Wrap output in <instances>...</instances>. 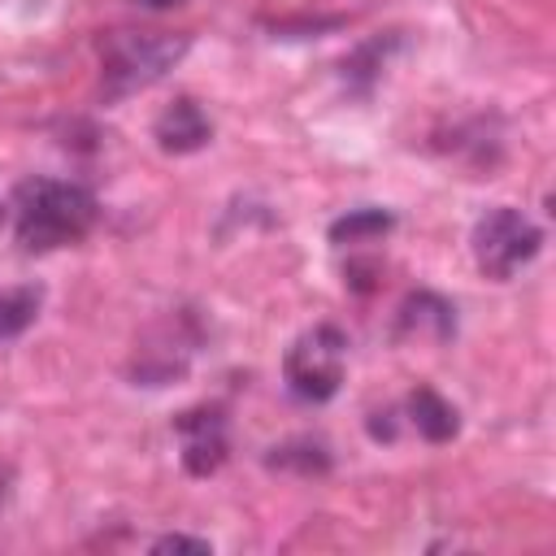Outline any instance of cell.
Returning a JSON list of instances; mask_svg holds the SVG:
<instances>
[{
	"label": "cell",
	"mask_w": 556,
	"mask_h": 556,
	"mask_svg": "<svg viewBox=\"0 0 556 556\" xmlns=\"http://www.w3.org/2000/svg\"><path fill=\"white\" fill-rule=\"evenodd\" d=\"M96 213H100L96 195L61 178H26L13 195L17 243L26 252H52V248L78 243L96 226Z\"/></svg>",
	"instance_id": "1"
},
{
	"label": "cell",
	"mask_w": 556,
	"mask_h": 556,
	"mask_svg": "<svg viewBox=\"0 0 556 556\" xmlns=\"http://www.w3.org/2000/svg\"><path fill=\"white\" fill-rule=\"evenodd\" d=\"M191 48V35L182 30H104L96 52H100V83L109 100L135 96L152 83H161Z\"/></svg>",
	"instance_id": "2"
},
{
	"label": "cell",
	"mask_w": 556,
	"mask_h": 556,
	"mask_svg": "<svg viewBox=\"0 0 556 556\" xmlns=\"http://www.w3.org/2000/svg\"><path fill=\"white\" fill-rule=\"evenodd\" d=\"M343 369H348V334L339 326L304 330L282 356L287 391L304 404H326L343 387Z\"/></svg>",
	"instance_id": "3"
},
{
	"label": "cell",
	"mask_w": 556,
	"mask_h": 556,
	"mask_svg": "<svg viewBox=\"0 0 556 556\" xmlns=\"http://www.w3.org/2000/svg\"><path fill=\"white\" fill-rule=\"evenodd\" d=\"M469 243H473L478 269H482L491 282H508L521 265H530V261L539 256L543 230H539L521 208L500 204V208H491V213L478 217Z\"/></svg>",
	"instance_id": "4"
},
{
	"label": "cell",
	"mask_w": 556,
	"mask_h": 556,
	"mask_svg": "<svg viewBox=\"0 0 556 556\" xmlns=\"http://www.w3.org/2000/svg\"><path fill=\"white\" fill-rule=\"evenodd\" d=\"M174 434L182 443V469L191 478H208L226 465V452H230V426H226V413L217 404H200V408H187L174 417Z\"/></svg>",
	"instance_id": "5"
},
{
	"label": "cell",
	"mask_w": 556,
	"mask_h": 556,
	"mask_svg": "<svg viewBox=\"0 0 556 556\" xmlns=\"http://www.w3.org/2000/svg\"><path fill=\"white\" fill-rule=\"evenodd\" d=\"M152 139L161 152H174V156H187V152H200L208 139H213V122L208 113L191 100V96H178L174 104H165L152 122Z\"/></svg>",
	"instance_id": "6"
},
{
	"label": "cell",
	"mask_w": 556,
	"mask_h": 556,
	"mask_svg": "<svg viewBox=\"0 0 556 556\" xmlns=\"http://www.w3.org/2000/svg\"><path fill=\"white\" fill-rule=\"evenodd\" d=\"M400 330H408V334H430L434 343H443V339L456 334V308H452L443 295H434V291H417V295H408L404 308H400Z\"/></svg>",
	"instance_id": "7"
},
{
	"label": "cell",
	"mask_w": 556,
	"mask_h": 556,
	"mask_svg": "<svg viewBox=\"0 0 556 556\" xmlns=\"http://www.w3.org/2000/svg\"><path fill=\"white\" fill-rule=\"evenodd\" d=\"M408 417H413V426H417V434H421L426 443H447V439H456V430H460V413H456L434 387H417V391L408 395Z\"/></svg>",
	"instance_id": "8"
},
{
	"label": "cell",
	"mask_w": 556,
	"mask_h": 556,
	"mask_svg": "<svg viewBox=\"0 0 556 556\" xmlns=\"http://www.w3.org/2000/svg\"><path fill=\"white\" fill-rule=\"evenodd\" d=\"M391 226H395V217L387 208H352L339 222H330V243H339V248H348V243H374Z\"/></svg>",
	"instance_id": "9"
},
{
	"label": "cell",
	"mask_w": 556,
	"mask_h": 556,
	"mask_svg": "<svg viewBox=\"0 0 556 556\" xmlns=\"http://www.w3.org/2000/svg\"><path fill=\"white\" fill-rule=\"evenodd\" d=\"M39 300H43V291L30 287V282H22V287H4V291H0V339L22 334V330L39 317Z\"/></svg>",
	"instance_id": "10"
},
{
	"label": "cell",
	"mask_w": 556,
	"mask_h": 556,
	"mask_svg": "<svg viewBox=\"0 0 556 556\" xmlns=\"http://www.w3.org/2000/svg\"><path fill=\"white\" fill-rule=\"evenodd\" d=\"M265 460L274 469H300V473H326L330 469V452L321 443H313V439H291V443L274 447Z\"/></svg>",
	"instance_id": "11"
},
{
	"label": "cell",
	"mask_w": 556,
	"mask_h": 556,
	"mask_svg": "<svg viewBox=\"0 0 556 556\" xmlns=\"http://www.w3.org/2000/svg\"><path fill=\"white\" fill-rule=\"evenodd\" d=\"M152 552H195V556H208V539H187V534H165L152 543Z\"/></svg>",
	"instance_id": "12"
},
{
	"label": "cell",
	"mask_w": 556,
	"mask_h": 556,
	"mask_svg": "<svg viewBox=\"0 0 556 556\" xmlns=\"http://www.w3.org/2000/svg\"><path fill=\"white\" fill-rule=\"evenodd\" d=\"M130 4H139V9H182L187 0H130Z\"/></svg>",
	"instance_id": "13"
},
{
	"label": "cell",
	"mask_w": 556,
	"mask_h": 556,
	"mask_svg": "<svg viewBox=\"0 0 556 556\" xmlns=\"http://www.w3.org/2000/svg\"><path fill=\"white\" fill-rule=\"evenodd\" d=\"M0 226H4V204H0Z\"/></svg>",
	"instance_id": "14"
}]
</instances>
